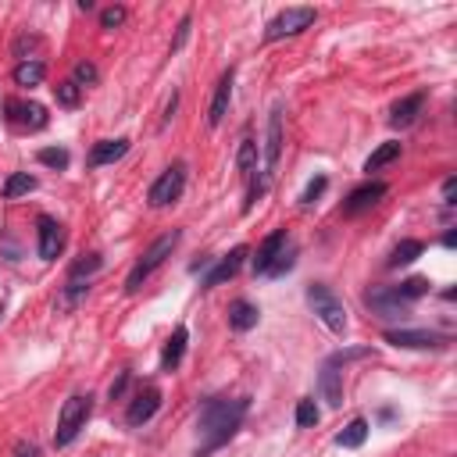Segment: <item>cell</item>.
Returning a JSON list of instances; mask_svg holds the SVG:
<instances>
[{"mask_svg": "<svg viewBox=\"0 0 457 457\" xmlns=\"http://www.w3.org/2000/svg\"><path fill=\"white\" fill-rule=\"evenodd\" d=\"M453 194H457V179H446L443 182V204H453Z\"/></svg>", "mask_w": 457, "mask_h": 457, "instance_id": "cell-39", "label": "cell"}, {"mask_svg": "<svg viewBox=\"0 0 457 457\" xmlns=\"http://www.w3.org/2000/svg\"><path fill=\"white\" fill-rule=\"evenodd\" d=\"M36 157H40V164H47V168H68V150H61V147H47V150H40Z\"/></svg>", "mask_w": 457, "mask_h": 457, "instance_id": "cell-29", "label": "cell"}, {"mask_svg": "<svg viewBox=\"0 0 457 457\" xmlns=\"http://www.w3.org/2000/svg\"><path fill=\"white\" fill-rule=\"evenodd\" d=\"M157 407H161V393H157L154 386H147V390L136 393V400L129 404L126 422H129V425H143V422H150V418L157 415Z\"/></svg>", "mask_w": 457, "mask_h": 457, "instance_id": "cell-15", "label": "cell"}, {"mask_svg": "<svg viewBox=\"0 0 457 457\" xmlns=\"http://www.w3.org/2000/svg\"><path fill=\"white\" fill-rule=\"evenodd\" d=\"M422 250H425V243H422V240H404V243H397V247H393V254H390V268L411 264L415 257H422Z\"/></svg>", "mask_w": 457, "mask_h": 457, "instance_id": "cell-27", "label": "cell"}, {"mask_svg": "<svg viewBox=\"0 0 457 457\" xmlns=\"http://www.w3.org/2000/svg\"><path fill=\"white\" fill-rule=\"evenodd\" d=\"M36 229H40V257H43V261H54V257L61 254V247H65V232H61V225H57L50 215H40Z\"/></svg>", "mask_w": 457, "mask_h": 457, "instance_id": "cell-14", "label": "cell"}, {"mask_svg": "<svg viewBox=\"0 0 457 457\" xmlns=\"http://www.w3.org/2000/svg\"><path fill=\"white\" fill-rule=\"evenodd\" d=\"M247 400L243 397H236V400H225V397H215V400H208L204 407H201V418H197V429H201V446H197V457H204V453H211V450H218L222 443H229L232 436H236V429L243 425V418H247Z\"/></svg>", "mask_w": 457, "mask_h": 457, "instance_id": "cell-1", "label": "cell"}, {"mask_svg": "<svg viewBox=\"0 0 457 457\" xmlns=\"http://www.w3.org/2000/svg\"><path fill=\"white\" fill-rule=\"evenodd\" d=\"M126 386H129V372H122V376L111 383V400H118V397L126 393Z\"/></svg>", "mask_w": 457, "mask_h": 457, "instance_id": "cell-37", "label": "cell"}, {"mask_svg": "<svg viewBox=\"0 0 457 457\" xmlns=\"http://www.w3.org/2000/svg\"><path fill=\"white\" fill-rule=\"evenodd\" d=\"M187 36H190V19H182V22H179V33H175V43H171V50H179L182 43H187Z\"/></svg>", "mask_w": 457, "mask_h": 457, "instance_id": "cell-36", "label": "cell"}, {"mask_svg": "<svg viewBox=\"0 0 457 457\" xmlns=\"http://www.w3.org/2000/svg\"><path fill=\"white\" fill-rule=\"evenodd\" d=\"M383 197H386V182H364V187H357V190L347 197L343 215H361V211L376 208Z\"/></svg>", "mask_w": 457, "mask_h": 457, "instance_id": "cell-12", "label": "cell"}, {"mask_svg": "<svg viewBox=\"0 0 457 457\" xmlns=\"http://www.w3.org/2000/svg\"><path fill=\"white\" fill-rule=\"evenodd\" d=\"M122 22H126V8H108V11L101 15V26H104V29H118Z\"/></svg>", "mask_w": 457, "mask_h": 457, "instance_id": "cell-34", "label": "cell"}, {"mask_svg": "<svg viewBox=\"0 0 457 457\" xmlns=\"http://www.w3.org/2000/svg\"><path fill=\"white\" fill-rule=\"evenodd\" d=\"M54 94H57V104H65V108H75V104H79V86H75L72 79H68V82H57Z\"/></svg>", "mask_w": 457, "mask_h": 457, "instance_id": "cell-30", "label": "cell"}, {"mask_svg": "<svg viewBox=\"0 0 457 457\" xmlns=\"http://www.w3.org/2000/svg\"><path fill=\"white\" fill-rule=\"evenodd\" d=\"M308 304H311V311L322 318V325L329 332H343L347 329V308H343V301L329 286H322V283L308 286Z\"/></svg>", "mask_w": 457, "mask_h": 457, "instance_id": "cell-4", "label": "cell"}, {"mask_svg": "<svg viewBox=\"0 0 457 457\" xmlns=\"http://www.w3.org/2000/svg\"><path fill=\"white\" fill-rule=\"evenodd\" d=\"M318 422V407H315V400H301L297 404V425L301 429H308V425H315Z\"/></svg>", "mask_w": 457, "mask_h": 457, "instance_id": "cell-33", "label": "cell"}, {"mask_svg": "<svg viewBox=\"0 0 457 457\" xmlns=\"http://www.w3.org/2000/svg\"><path fill=\"white\" fill-rule=\"evenodd\" d=\"M364 439H369V422H364V418H354V422L336 436V443H339V446H347V450L361 446Z\"/></svg>", "mask_w": 457, "mask_h": 457, "instance_id": "cell-26", "label": "cell"}, {"mask_svg": "<svg viewBox=\"0 0 457 457\" xmlns=\"http://www.w3.org/2000/svg\"><path fill=\"white\" fill-rule=\"evenodd\" d=\"M397 157H400V143H383L379 150H372V154H369V161H364V171L372 175V171H379V168L393 164Z\"/></svg>", "mask_w": 457, "mask_h": 457, "instance_id": "cell-24", "label": "cell"}, {"mask_svg": "<svg viewBox=\"0 0 457 457\" xmlns=\"http://www.w3.org/2000/svg\"><path fill=\"white\" fill-rule=\"evenodd\" d=\"M315 19H318V11H315V8H286L283 15H276V19L268 22L264 40H268V43H276V40H283V36H297V33L311 29V26H315Z\"/></svg>", "mask_w": 457, "mask_h": 457, "instance_id": "cell-7", "label": "cell"}, {"mask_svg": "<svg viewBox=\"0 0 457 457\" xmlns=\"http://www.w3.org/2000/svg\"><path fill=\"white\" fill-rule=\"evenodd\" d=\"M187 339H190L187 325H179V329H175V332L168 336V343H164V350H161V369H164V372L179 369V361H182V354H187Z\"/></svg>", "mask_w": 457, "mask_h": 457, "instance_id": "cell-19", "label": "cell"}, {"mask_svg": "<svg viewBox=\"0 0 457 457\" xmlns=\"http://www.w3.org/2000/svg\"><path fill=\"white\" fill-rule=\"evenodd\" d=\"M257 308L250 304V301H236L232 308H229V325L236 329V332H247V329H254L257 325Z\"/></svg>", "mask_w": 457, "mask_h": 457, "instance_id": "cell-22", "label": "cell"}, {"mask_svg": "<svg viewBox=\"0 0 457 457\" xmlns=\"http://www.w3.org/2000/svg\"><path fill=\"white\" fill-rule=\"evenodd\" d=\"M129 140H101L94 150H89V164L101 168V164H115L118 157H126Z\"/></svg>", "mask_w": 457, "mask_h": 457, "instance_id": "cell-21", "label": "cell"}, {"mask_svg": "<svg viewBox=\"0 0 457 457\" xmlns=\"http://www.w3.org/2000/svg\"><path fill=\"white\" fill-rule=\"evenodd\" d=\"M243 257H247V247H232L211 271H208V276H204V290H211V286H222V283H229L232 276H236V271H240V264H243Z\"/></svg>", "mask_w": 457, "mask_h": 457, "instance_id": "cell-13", "label": "cell"}, {"mask_svg": "<svg viewBox=\"0 0 457 457\" xmlns=\"http://www.w3.org/2000/svg\"><path fill=\"white\" fill-rule=\"evenodd\" d=\"M179 247V229H171V232H164V236H157L147 250H143V257L133 264V271H129V279H126V290L129 293H136L150 276H154V271L171 257V250Z\"/></svg>", "mask_w": 457, "mask_h": 457, "instance_id": "cell-2", "label": "cell"}, {"mask_svg": "<svg viewBox=\"0 0 457 457\" xmlns=\"http://www.w3.org/2000/svg\"><path fill=\"white\" fill-rule=\"evenodd\" d=\"M182 190H187V164H171L154 179V187L147 190V201H150V208H168L182 197Z\"/></svg>", "mask_w": 457, "mask_h": 457, "instance_id": "cell-6", "label": "cell"}, {"mask_svg": "<svg viewBox=\"0 0 457 457\" xmlns=\"http://www.w3.org/2000/svg\"><path fill=\"white\" fill-rule=\"evenodd\" d=\"M290 243H293V240H290L286 232H271V236L261 243L257 257H254V276H271V268L279 264V257H283V250H286Z\"/></svg>", "mask_w": 457, "mask_h": 457, "instance_id": "cell-9", "label": "cell"}, {"mask_svg": "<svg viewBox=\"0 0 457 457\" xmlns=\"http://www.w3.org/2000/svg\"><path fill=\"white\" fill-rule=\"evenodd\" d=\"M97 79H101V75H97V65H89V61H79V65H75V79H72V82H75L79 89H82V86H94Z\"/></svg>", "mask_w": 457, "mask_h": 457, "instance_id": "cell-31", "label": "cell"}, {"mask_svg": "<svg viewBox=\"0 0 457 457\" xmlns=\"http://www.w3.org/2000/svg\"><path fill=\"white\" fill-rule=\"evenodd\" d=\"M318 390H322V397H325L329 407H339L343 404V372L336 369L332 361H325V369L318 376Z\"/></svg>", "mask_w": 457, "mask_h": 457, "instance_id": "cell-18", "label": "cell"}, {"mask_svg": "<svg viewBox=\"0 0 457 457\" xmlns=\"http://www.w3.org/2000/svg\"><path fill=\"white\" fill-rule=\"evenodd\" d=\"M8 122L22 126V129H43L47 126V108L43 104H33V101H8Z\"/></svg>", "mask_w": 457, "mask_h": 457, "instance_id": "cell-10", "label": "cell"}, {"mask_svg": "<svg viewBox=\"0 0 457 457\" xmlns=\"http://www.w3.org/2000/svg\"><path fill=\"white\" fill-rule=\"evenodd\" d=\"M101 271V257L97 254H86V257H79L72 268H68V283H65V304H75L86 290H89V283H94V276Z\"/></svg>", "mask_w": 457, "mask_h": 457, "instance_id": "cell-8", "label": "cell"}, {"mask_svg": "<svg viewBox=\"0 0 457 457\" xmlns=\"http://www.w3.org/2000/svg\"><path fill=\"white\" fill-rule=\"evenodd\" d=\"M422 108H425V94H411V97H404L400 104H393V111H390V126H393V129H407V126H415V122H418V115H422Z\"/></svg>", "mask_w": 457, "mask_h": 457, "instance_id": "cell-17", "label": "cell"}, {"mask_svg": "<svg viewBox=\"0 0 457 457\" xmlns=\"http://www.w3.org/2000/svg\"><path fill=\"white\" fill-rule=\"evenodd\" d=\"M232 104V72H225L215 86V97H211V111H208V126H222Z\"/></svg>", "mask_w": 457, "mask_h": 457, "instance_id": "cell-16", "label": "cell"}, {"mask_svg": "<svg viewBox=\"0 0 457 457\" xmlns=\"http://www.w3.org/2000/svg\"><path fill=\"white\" fill-rule=\"evenodd\" d=\"M279 154H283V108H276V111H271V118H268L264 164H261V171H257V190H261V194L268 190L271 175H276V168H279Z\"/></svg>", "mask_w": 457, "mask_h": 457, "instance_id": "cell-5", "label": "cell"}, {"mask_svg": "<svg viewBox=\"0 0 457 457\" xmlns=\"http://www.w3.org/2000/svg\"><path fill=\"white\" fill-rule=\"evenodd\" d=\"M325 187H329V179H325V175L311 179V182H308V190L301 194V204H304V208H311V204H315V201H318V197L325 194Z\"/></svg>", "mask_w": 457, "mask_h": 457, "instance_id": "cell-32", "label": "cell"}, {"mask_svg": "<svg viewBox=\"0 0 457 457\" xmlns=\"http://www.w3.org/2000/svg\"><path fill=\"white\" fill-rule=\"evenodd\" d=\"M89 411H94V397H82V393L68 397V400H65V407H61V415H57L54 446H68V443H72V439H75V436L86 429Z\"/></svg>", "mask_w": 457, "mask_h": 457, "instance_id": "cell-3", "label": "cell"}, {"mask_svg": "<svg viewBox=\"0 0 457 457\" xmlns=\"http://www.w3.org/2000/svg\"><path fill=\"white\" fill-rule=\"evenodd\" d=\"M293 257H297V247L290 243V247L283 250V257H279V264H276V268H271V276H283V271H290V268H293Z\"/></svg>", "mask_w": 457, "mask_h": 457, "instance_id": "cell-35", "label": "cell"}, {"mask_svg": "<svg viewBox=\"0 0 457 457\" xmlns=\"http://www.w3.org/2000/svg\"><path fill=\"white\" fill-rule=\"evenodd\" d=\"M43 79H47V68H43V61H22V65L15 68V82H19V86H26V89L40 86Z\"/></svg>", "mask_w": 457, "mask_h": 457, "instance_id": "cell-23", "label": "cell"}, {"mask_svg": "<svg viewBox=\"0 0 457 457\" xmlns=\"http://www.w3.org/2000/svg\"><path fill=\"white\" fill-rule=\"evenodd\" d=\"M15 457H40V446H36V443H26V439H22V443L15 446Z\"/></svg>", "mask_w": 457, "mask_h": 457, "instance_id": "cell-38", "label": "cell"}, {"mask_svg": "<svg viewBox=\"0 0 457 457\" xmlns=\"http://www.w3.org/2000/svg\"><path fill=\"white\" fill-rule=\"evenodd\" d=\"M36 190V179L29 175V171H15L8 182H4V197L8 201H19V197H26V194H33Z\"/></svg>", "mask_w": 457, "mask_h": 457, "instance_id": "cell-25", "label": "cell"}, {"mask_svg": "<svg viewBox=\"0 0 457 457\" xmlns=\"http://www.w3.org/2000/svg\"><path fill=\"white\" fill-rule=\"evenodd\" d=\"M429 293V279H407V283H400V286H393V297L397 301H404V304H411V301H418V297H425Z\"/></svg>", "mask_w": 457, "mask_h": 457, "instance_id": "cell-28", "label": "cell"}, {"mask_svg": "<svg viewBox=\"0 0 457 457\" xmlns=\"http://www.w3.org/2000/svg\"><path fill=\"white\" fill-rule=\"evenodd\" d=\"M393 347H407V350H429V347H443V336L425 332V329H390L383 336Z\"/></svg>", "mask_w": 457, "mask_h": 457, "instance_id": "cell-11", "label": "cell"}, {"mask_svg": "<svg viewBox=\"0 0 457 457\" xmlns=\"http://www.w3.org/2000/svg\"><path fill=\"white\" fill-rule=\"evenodd\" d=\"M364 301H369V308H372V311H379L383 318H404V315H407V304H404V301H397V297H393V290H372Z\"/></svg>", "mask_w": 457, "mask_h": 457, "instance_id": "cell-20", "label": "cell"}]
</instances>
